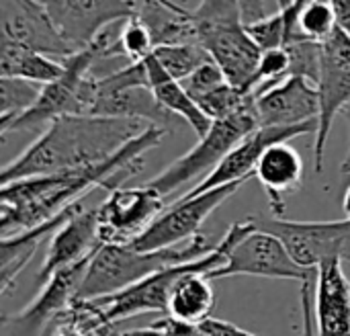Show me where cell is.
Masks as SVG:
<instances>
[{"instance_id":"cell-27","label":"cell","mask_w":350,"mask_h":336,"mask_svg":"<svg viewBox=\"0 0 350 336\" xmlns=\"http://www.w3.org/2000/svg\"><path fill=\"white\" fill-rule=\"evenodd\" d=\"M338 27L332 0H308L299 12V29L306 37L324 41Z\"/></svg>"},{"instance_id":"cell-19","label":"cell","mask_w":350,"mask_h":336,"mask_svg":"<svg viewBox=\"0 0 350 336\" xmlns=\"http://www.w3.org/2000/svg\"><path fill=\"white\" fill-rule=\"evenodd\" d=\"M342 259L324 261L316 275V324L320 335H350V281Z\"/></svg>"},{"instance_id":"cell-28","label":"cell","mask_w":350,"mask_h":336,"mask_svg":"<svg viewBox=\"0 0 350 336\" xmlns=\"http://www.w3.org/2000/svg\"><path fill=\"white\" fill-rule=\"evenodd\" d=\"M119 41H121V49H123V53H125V57L129 62L144 60L156 47L150 27L139 18V14H135V16L121 23Z\"/></svg>"},{"instance_id":"cell-9","label":"cell","mask_w":350,"mask_h":336,"mask_svg":"<svg viewBox=\"0 0 350 336\" xmlns=\"http://www.w3.org/2000/svg\"><path fill=\"white\" fill-rule=\"evenodd\" d=\"M256 228L273 232L283 240L291 257L310 269L324 261L342 259L350 263V220L340 222H287L283 218H248Z\"/></svg>"},{"instance_id":"cell-10","label":"cell","mask_w":350,"mask_h":336,"mask_svg":"<svg viewBox=\"0 0 350 336\" xmlns=\"http://www.w3.org/2000/svg\"><path fill=\"white\" fill-rule=\"evenodd\" d=\"M164 199L148 183L139 187H113L98 205L100 242H133L166 209Z\"/></svg>"},{"instance_id":"cell-33","label":"cell","mask_w":350,"mask_h":336,"mask_svg":"<svg viewBox=\"0 0 350 336\" xmlns=\"http://www.w3.org/2000/svg\"><path fill=\"white\" fill-rule=\"evenodd\" d=\"M345 113V117L349 119V125H350V105L342 111ZM340 170H342V175L345 177H350V146H349V154H347V158H345V162L340 164Z\"/></svg>"},{"instance_id":"cell-32","label":"cell","mask_w":350,"mask_h":336,"mask_svg":"<svg viewBox=\"0 0 350 336\" xmlns=\"http://www.w3.org/2000/svg\"><path fill=\"white\" fill-rule=\"evenodd\" d=\"M238 2H240V8H242L244 23H252V21L267 14L265 0H238Z\"/></svg>"},{"instance_id":"cell-5","label":"cell","mask_w":350,"mask_h":336,"mask_svg":"<svg viewBox=\"0 0 350 336\" xmlns=\"http://www.w3.org/2000/svg\"><path fill=\"white\" fill-rule=\"evenodd\" d=\"M256 127H260V123L254 101L232 115L213 119L207 133H203L187 154H183L170 166H166L162 172L150 179L148 185L164 197L172 195L187 183L203 175L207 177L224 160V156Z\"/></svg>"},{"instance_id":"cell-12","label":"cell","mask_w":350,"mask_h":336,"mask_svg":"<svg viewBox=\"0 0 350 336\" xmlns=\"http://www.w3.org/2000/svg\"><path fill=\"white\" fill-rule=\"evenodd\" d=\"M197 41L209 51L213 62L224 70L226 78L234 86L244 90L250 88L262 49L250 37L242 18L199 27Z\"/></svg>"},{"instance_id":"cell-14","label":"cell","mask_w":350,"mask_h":336,"mask_svg":"<svg viewBox=\"0 0 350 336\" xmlns=\"http://www.w3.org/2000/svg\"><path fill=\"white\" fill-rule=\"evenodd\" d=\"M45 6L74 49L90 45L109 25L137 14L133 0H45Z\"/></svg>"},{"instance_id":"cell-16","label":"cell","mask_w":350,"mask_h":336,"mask_svg":"<svg viewBox=\"0 0 350 336\" xmlns=\"http://www.w3.org/2000/svg\"><path fill=\"white\" fill-rule=\"evenodd\" d=\"M318 125H297V127H269L260 125L254 131H250L244 140H240L226 156L224 160L193 189H189L185 195H197L201 191L219 187L224 183H232L238 179H252L254 168L262 156V152L277 142H287L291 138L299 135H316Z\"/></svg>"},{"instance_id":"cell-11","label":"cell","mask_w":350,"mask_h":336,"mask_svg":"<svg viewBox=\"0 0 350 336\" xmlns=\"http://www.w3.org/2000/svg\"><path fill=\"white\" fill-rule=\"evenodd\" d=\"M94 253L74 265L53 271L41 283V292L31 304H27L14 316L2 320V333H8V335L45 333L51 326V322L72 304V300L78 298L80 285L84 281V275L88 271V265H90Z\"/></svg>"},{"instance_id":"cell-31","label":"cell","mask_w":350,"mask_h":336,"mask_svg":"<svg viewBox=\"0 0 350 336\" xmlns=\"http://www.w3.org/2000/svg\"><path fill=\"white\" fill-rule=\"evenodd\" d=\"M197 335H201V336H226V335L252 336L254 333H250V331H244V328H240V326H238V324H234V322H228V320H219V318L207 316L205 320L197 322Z\"/></svg>"},{"instance_id":"cell-26","label":"cell","mask_w":350,"mask_h":336,"mask_svg":"<svg viewBox=\"0 0 350 336\" xmlns=\"http://www.w3.org/2000/svg\"><path fill=\"white\" fill-rule=\"evenodd\" d=\"M154 55L176 80L191 76L201 64L213 60L201 43H164L154 47Z\"/></svg>"},{"instance_id":"cell-13","label":"cell","mask_w":350,"mask_h":336,"mask_svg":"<svg viewBox=\"0 0 350 336\" xmlns=\"http://www.w3.org/2000/svg\"><path fill=\"white\" fill-rule=\"evenodd\" d=\"M2 37L47 53L66 57L78 49L62 35L43 0H0Z\"/></svg>"},{"instance_id":"cell-8","label":"cell","mask_w":350,"mask_h":336,"mask_svg":"<svg viewBox=\"0 0 350 336\" xmlns=\"http://www.w3.org/2000/svg\"><path fill=\"white\" fill-rule=\"evenodd\" d=\"M248 181L250 179H238L197 195H183L178 201L166 205V209L146 228V232L133 240V244L142 250H154L174 246L197 236L205 220L232 195H236Z\"/></svg>"},{"instance_id":"cell-34","label":"cell","mask_w":350,"mask_h":336,"mask_svg":"<svg viewBox=\"0 0 350 336\" xmlns=\"http://www.w3.org/2000/svg\"><path fill=\"white\" fill-rule=\"evenodd\" d=\"M342 207H345L347 218L350 220V187H349V191H347V195H345V203H342Z\"/></svg>"},{"instance_id":"cell-22","label":"cell","mask_w":350,"mask_h":336,"mask_svg":"<svg viewBox=\"0 0 350 336\" xmlns=\"http://www.w3.org/2000/svg\"><path fill=\"white\" fill-rule=\"evenodd\" d=\"M137 14L150 27L156 47L164 43H199L193 10L172 0H142Z\"/></svg>"},{"instance_id":"cell-17","label":"cell","mask_w":350,"mask_h":336,"mask_svg":"<svg viewBox=\"0 0 350 336\" xmlns=\"http://www.w3.org/2000/svg\"><path fill=\"white\" fill-rule=\"evenodd\" d=\"M98 236V207L76 209L49 238V246L41 269L37 271V283L41 285L53 271L74 265L100 246Z\"/></svg>"},{"instance_id":"cell-7","label":"cell","mask_w":350,"mask_h":336,"mask_svg":"<svg viewBox=\"0 0 350 336\" xmlns=\"http://www.w3.org/2000/svg\"><path fill=\"white\" fill-rule=\"evenodd\" d=\"M90 115L129 117L152 121L164 127L168 121L174 119V115L160 105L152 86L148 84L142 60L129 62L119 70L96 76V94Z\"/></svg>"},{"instance_id":"cell-23","label":"cell","mask_w":350,"mask_h":336,"mask_svg":"<svg viewBox=\"0 0 350 336\" xmlns=\"http://www.w3.org/2000/svg\"><path fill=\"white\" fill-rule=\"evenodd\" d=\"M64 72V62L53 60L47 53L4 39L0 43V76H14L47 84Z\"/></svg>"},{"instance_id":"cell-30","label":"cell","mask_w":350,"mask_h":336,"mask_svg":"<svg viewBox=\"0 0 350 336\" xmlns=\"http://www.w3.org/2000/svg\"><path fill=\"white\" fill-rule=\"evenodd\" d=\"M125 335H197V324L180 320L166 312L164 318H158L156 322L137 331H129Z\"/></svg>"},{"instance_id":"cell-3","label":"cell","mask_w":350,"mask_h":336,"mask_svg":"<svg viewBox=\"0 0 350 336\" xmlns=\"http://www.w3.org/2000/svg\"><path fill=\"white\" fill-rule=\"evenodd\" d=\"M211 250L213 246H209L207 238L201 234L180 244L154 248V250H142L133 242L100 244L88 265L78 296L96 298V296L115 294L160 269L195 261Z\"/></svg>"},{"instance_id":"cell-24","label":"cell","mask_w":350,"mask_h":336,"mask_svg":"<svg viewBox=\"0 0 350 336\" xmlns=\"http://www.w3.org/2000/svg\"><path fill=\"white\" fill-rule=\"evenodd\" d=\"M53 335H113L115 326L107 320L98 298L78 296L47 328Z\"/></svg>"},{"instance_id":"cell-2","label":"cell","mask_w":350,"mask_h":336,"mask_svg":"<svg viewBox=\"0 0 350 336\" xmlns=\"http://www.w3.org/2000/svg\"><path fill=\"white\" fill-rule=\"evenodd\" d=\"M139 119L107 115H62L12 162L2 166L0 185L100 162L142 131Z\"/></svg>"},{"instance_id":"cell-35","label":"cell","mask_w":350,"mask_h":336,"mask_svg":"<svg viewBox=\"0 0 350 336\" xmlns=\"http://www.w3.org/2000/svg\"><path fill=\"white\" fill-rule=\"evenodd\" d=\"M43 2H45V0H43Z\"/></svg>"},{"instance_id":"cell-20","label":"cell","mask_w":350,"mask_h":336,"mask_svg":"<svg viewBox=\"0 0 350 336\" xmlns=\"http://www.w3.org/2000/svg\"><path fill=\"white\" fill-rule=\"evenodd\" d=\"M80 207H82V199L70 203L66 209H62L59 214L51 216L49 220H45L37 226L2 236V242H0V294H6L12 287L18 273L35 257L41 242L45 238H51L53 232Z\"/></svg>"},{"instance_id":"cell-18","label":"cell","mask_w":350,"mask_h":336,"mask_svg":"<svg viewBox=\"0 0 350 336\" xmlns=\"http://www.w3.org/2000/svg\"><path fill=\"white\" fill-rule=\"evenodd\" d=\"M254 179H258V183L262 185L273 216L283 218L287 207V197L295 195L301 189L304 158L289 144V140L271 144L262 152L254 168Z\"/></svg>"},{"instance_id":"cell-15","label":"cell","mask_w":350,"mask_h":336,"mask_svg":"<svg viewBox=\"0 0 350 336\" xmlns=\"http://www.w3.org/2000/svg\"><path fill=\"white\" fill-rule=\"evenodd\" d=\"M260 125L297 127L318 125L320 96L318 86L306 76L291 74L254 99Z\"/></svg>"},{"instance_id":"cell-25","label":"cell","mask_w":350,"mask_h":336,"mask_svg":"<svg viewBox=\"0 0 350 336\" xmlns=\"http://www.w3.org/2000/svg\"><path fill=\"white\" fill-rule=\"evenodd\" d=\"M41 86L39 82L25 80V78H14V76L0 78V131H4L10 121H14L35 105Z\"/></svg>"},{"instance_id":"cell-29","label":"cell","mask_w":350,"mask_h":336,"mask_svg":"<svg viewBox=\"0 0 350 336\" xmlns=\"http://www.w3.org/2000/svg\"><path fill=\"white\" fill-rule=\"evenodd\" d=\"M246 31L250 37L258 43L260 49H273V47H283L285 43V33H287V23L285 14L279 8L273 14H265L252 23H246Z\"/></svg>"},{"instance_id":"cell-6","label":"cell","mask_w":350,"mask_h":336,"mask_svg":"<svg viewBox=\"0 0 350 336\" xmlns=\"http://www.w3.org/2000/svg\"><path fill=\"white\" fill-rule=\"evenodd\" d=\"M320 115L314 140V168L322 172L326 144L334 125V119L350 105V33L336 27L322 41L320 76H318Z\"/></svg>"},{"instance_id":"cell-4","label":"cell","mask_w":350,"mask_h":336,"mask_svg":"<svg viewBox=\"0 0 350 336\" xmlns=\"http://www.w3.org/2000/svg\"><path fill=\"white\" fill-rule=\"evenodd\" d=\"M267 277V279H289L301 283L304 298V316H306V333H312V298L310 289L316 283L318 269H310L299 265L283 240L273 232L252 228L244 234L228 253L224 265L207 273L209 279H226V277Z\"/></svg>"},{"instance_id":"cell-1","label":"cell","mask_w":350,"mask_h":336,"mask_svg":"<svg viewBox=\"0 0 350 336\" xmlns=\"http://www.w3.org/2000/svg\"><path fill=\"white\" fill-rule=\"evenodd\" d=\"M166 127L150 123L113 156L70 170L35 175L0 185V236H8L37 226L84 199L92 189L111 191L135 177L144 168V154L158 148L166 138Z\"/></svg>"},{"instance_id":"cell-21","label":"cell","mask_w":350,"mask_h":336,"mask_svg":"<svg viewBox=\"0 0 350 336\" xmlns=\"http://www.w3.org/2000/svg\"><path fill=\"white\" fill-rule=\"evenodd\" d=\"M142 64L146 68L148 84L152 86V90H154L156 99L160 101V105L166 111H170L174 117H180L185 123H189L193 127V131L197 133V138L207 133L213 119L195 103V99L185 88V84L166 72V68L158 62L154 51L150 55H146L142 60Z\"/></svg>"}]
</instances>
